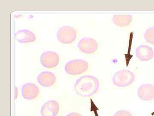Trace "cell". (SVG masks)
Here are the masks:
<instances>
[{
	"label": "cell",
	"instance_id": "obj_16",
	"mask_svg": "<svg viewBox=\"0 0 154 116\" xmlns=\"http://www.w3.org/2000/svg\"><path fill=\"white\" fill-rule=\"evenodd\" d=\"M66 116H82L81 114L79 113H77L76 112H72L68 114Z\"/></svg>",
	"mask_w": 154,
	"mask_h": 116
},
{
	"label": "cell",
	"instance_id": "obj_3",
	"mask_svg": "<svg viewBox=\"0 0 154 116\" xmlns=\"http://www.w3.org/2000/svg\"><path fill=\"white\" fill-rule=\"evenodd\" d=\"M89 68L87 61L82 60H75L68 62L65 66V70L70 75H78L85 73Z\"/></svg>",
	"mask_w": 154,
	"mask_h": 116
},
{
	"label": "cell",
	"instance_id": "obj_10",
	"mask_svg": "<svg viewBox=\"0 0 154 116\" xmlns=\"http://www.w3.org/2000/svg\"><path fill=\"white\" fill-rule=\"evenodd\" d=\"M137 94L142 100H152L154 98V86L149 83L143 84L138 89Z\"/></svg>",
	"mask_w": 154,
	"mask_h": 116
},
{
	"label": "cell",
	"instance_id": "obj_2",
	"mask_svg": "<svg viewBox=\"0 0 154 116\" xmlns=\"http://www.w3.org/2000/svg\"><path fill=\"white\" fill-rule=\"evenodd\" d=\"M135 76L133 72L128 70L118 71L114 74L112 81L114 85L118 87H126L134 82Z\"/></svg>",
	"mask_w": 154,
	"mask_h": 116
},
{
	"label": "cell",
	"instance_id": "obj_7",
	"mask_svg": "<svg viewBox=\"0 0 154 116\" xmlns=\"http://www.w3.org/2000/svg\"><path fill=\"white\" fill-rule=\"evenodd\" d=\"M58 103L54 100L48 101L42 107L40 113L42 116H56L59 112Z\"/></svg>",
	"mask_w": 154,
	"mask_h": 116
},
{
	"label": "cell",
	"instance_id": "obj_5",
	"mask_svg": "<svg viewBox=\"0 0 154 116\" xmlns=\"http://www.w3.org/2000/svg\"><path fill=\"white\" fill-rule=\"evenodd\" d=\"M40 61L41 65L43 67L52 69L57 66L59 63V56L54 52L48 51L42 54Z\"/></svg>",
	"mask_w": 154,
	"mask_h": 116
},
{
	"label": "cell",
	"instance_id": "obj_9",
	"mask_svg": "<svg viewBox=\"0 0 154 116\" xmlns=\"http://www.w3.org/2000/svg\"><path fill=\"white\" fill-rule=\"evenodd\" d=\"M137 57L142 61H148L153 57L154 52L152 47L146 45H141L135 50Z\"/></svg>",
	"mask_w": 154,
	"mask_h": 116
},
{
	"label": "cell",
	"instance_id": "obj_15",
	"mask_svg": "<svg viewBox=\"0 0 154 116\" xmlns=\"http://www.w3.org/2000/svg\"><path fill=\"white\" fill-rule=\"evenodd\" d=\"M113 116H132L131 114L128 111H119L116 113Z\"/></svg>",
	"mask_w": 154,
	"mask_h": 116
},
{
	"label": "cell",
	"instance_id": "obj_6",
	"mask_svg": "<svg viewBox=\"0 0 154 116\" xmlns=\"http://www.w3.org/2000/svg\"><path fill=\"white\" fill-rule=\"evenodd\" d=\"M78 48L82 52L87 54H92L97 50L98 44L94 39L85 37L78 43Z\"/></svg>",
	"mask_w": 154,
	"mask_h": 116
},
{
	"label": "cell",
	"instance_id": "obj_11",
	"mask_svg": "<svg viewBox=\"0 0 154 116\" xmlns=\"http://www.w3.org/2000/svg\"><path fill=\"white\" fill-rule=\"evenodd\" d=\"M15 39L20 43L27 44L36 41V35L28 29H22L16 32Z\"/></svg>",
	"mask_w": 154,
	"mask_h": 116
},
{
	"label": "cell",
	"instance_id": "obj_4",
	"mask_svg": "<svg viewBox=\"0 0 154 116\" xmlns=\"http://www.w3.org/2000/svg\"><path fill=\"white\" fill-rule=\"evenodd\" d=\"M57 39L63 44H70L77 38V31L73 27L64 26L60 28L57 34Z\"/></svg>",
	"mask_w": 154,
	"mask_h": 116
},
{
	"label": "cell",
	"instance_id": "obj_13",
	"mask_svg": "<svg viewBox=\"0 0 154 116\" xmlns=\"http://www.w3.org/2000/svg\"><path fill=\"white\" fill-rule=\"evenodd\" d=\"M114 24L119 27L128 26L132 21V16L131 15H114L112 18Z\"/></svg>",
	"mask_w": 154,
	"mask_h": 116
},
{
	"label": "cell",
	"instance_id": "obj_1",
	"mask_svg": "<svg viewBox=\"0 0 154 116\" xmlns=\"http://www.w3.org/2000/svg\"><path fill=\"white\" fill-rule=\"evenodd\" d=\"M99 82L93 75H85L77 80L75 89L78 95L83 97L93 96L99 90Z\"/></svg>",
	"mask_w": 154,
	"mask_h": 116
},
{
	"label": "cell",
	"instance_id": "obj_14",
	"mask_svg": "<svg viewBox=\"0 0 154 116\" xmlns=\"http://www.w3.org/2000/svg\"><path fill=\"white\" fill-rule=\"evenodd\" d=\"M146 41L151 44H154V27L147 29L144 34Z\"/></svg>",
	"mask_w": 154,
	"mask_h": 116
},
{
	"label": "cell",
	"instance_id": "obj_8",
	"mask_svg": "<svg viewBox=\"0 0 154 116\" xmlns=\"http://www.w3.org/2000/svg\"><path fill=\"white\" fill-rule=\"evenodd\" d=\"M39 93V89L34 83H25L22 87V95L25 99H35L38 96Z\"/></svg>",
	"mask_w": 154,
	"mask_h": 116
},
{
	"label": "cell",
	"instance_id": "obj_12",
	"mask_svg": "<svg viewBox=\"0 0 154 116\" xmlns=\"http://www.w3.org/2000/svg\"><path fill=\"white\" fill-rule=\"evenodd\" d=\"M56 77L55 75L49 72L40 73L37 77V81L40 85L45 87L52 86L55 83Z\"/></svg>",
	"mask_w": 154,
	"mask_h": 116
}]
</instances>
